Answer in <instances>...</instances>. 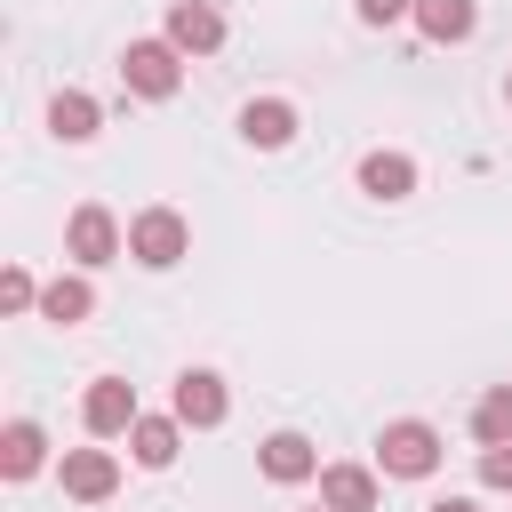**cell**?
I'll return each instance as SVG.
<instances>
[{
  "label": "cell",
  "instance_id": "cell-7",
  "mask_svg": "<svg viewBox=\"0 0 512 512\" xmlns=\"http://www.w3.org/2000/svg\"><path fill=\"white\" fill-rule=\"evenodd\" d=\"M168 40H176L184 56H216V48H224L216 0H168Z\"/></svg>",
  "mask_w": 512,
  "mask_h": 512
},
{
  "label": "cell",
  "instance_id": "cell-10",
  "mask_svg": "<svg viewBox=\"0 0 512 512\" xmlns=\"http://www.w3.org/2000/svg\"><path fill=\"white\" fill-rule=\"evenodd\" d=\"M256 464H264V480L296 488V480H312V472H320V448H312L304 432H272V440L256 448Z\"/></svg>",
  "mask_w": 512,
  "mask_h": 512
},
{
  "label": "cell",
  "instance_id": "cell-17",
  "mask_svg": "<svg viewBox=\"0 0 512 512\" xmlns=\"http://www.w3.org/2000/svg\"><path fill=\"white\" fill-rule=\"evenodd\" d=\"M416 24H424V40H472V24H480V8L472 0H416Z\"/></svg>",
  "mask_w": 512,
  "mask_h": 512
},
{
  "label": "cell",
  "instance_id": "cell-11",
  "mask_svg": "<svg viewBox=\"0 0 512 512\" xmlns=\"http://www.w3.org/2000/svg\"><path fill=\"white\" fill-rule=\"evenodd\" d=\"M320 504L328 512H376V472L368 464H320Z\"/></svg>",
  "mask_w": 512,
  "mask_h": 512
},
{
  "label": "cell",
  "instance_id": "cell-22",
  "mask_svg": "<svg viewBox=\"0 0 512 512\" xmlns=\"http://www.w3.org/2000/svg\"><path fill=\"white\" fill-rule=\"evenodd\" d=\"M432 512H480V504H472V496H440Z\"/></svg>",
  "mask_w": 512,
  "mask_h": 512
},
{
  "label": "cell",
  "instance_id": "cell-13",
  "mask_svg": "<svg viewBox=\"0 0 512 512\" xmlns=\"http://www.w3.org/2000/svg\"><path fill=\"white\" fill-rule=\"evenodd\" d=\"M96 312V288H88V272H56L48 288H40V320H56V328H80Z\"/></svg>",
  "mask_w": 512,
  "mask_h": 512
},
{
  "label": "cell",
  "instance_id": "cell-24",
  "mask_svg": "<svg viewBox=\"0 0 512 512\" xmlns=\"http://www.w3.org/2000/svg\"><path fill=\"white\" fill-rule=\"evenodd\" d=\"M320 512H328V504H320Z\"/></svg>",
  "mask_w": 512,
  "mask_h": 512
},
{
  "label": "cell",
  "instance_id": "cell-2",
  "mask_svg": "<svg viewBox=\"0 0 512 512\" xmlns=\"http://www.w3.org/2000/svg\"><path fill=\"white\" fill-rule=\"evenodd\" d=\"M120 80H128V96H176L184 88V48L176 40H128V56H120Z\"/></svg>",
  "mask_w": 512,
  "mask_h": 512
},
{
  "label": "cell",
  "instance_id": "cell-1",
  "mask_svg": "<svg viewBox=\"0 0 512 512\" xmlns=\"http://www.w3.org/2000/svg\"><path fill=\"white\" fill-rule=\"evenodd\" d=\"M376 472H384V480H424V472H440V432H432L424 416L384 424V440H376Z\"/></svg>",
  "mask_w": 512,
  "mask_h": 512
},
{
  "label": "cell",
  "instance_id": "cell-8",
  "mask_svg": "<svg viewBox=\"0 0 512 512\" xmlns=\"http://www.w3.org/2000/svg\"><path fill=\"white\" fill-rule=\"evenodd\" d=\"M176 448H184V416L168 408V416H136L128 424V456L144 464V472H168L176 464Z\"/></svg>",
  "mask_w": 512,
  "mask_h": 512
},
{
  "label": "cell",
  "instance_id": "cell-14",
  "mask_svg": "<svg viewBox=\"0 0 512 512\" xmlns=\"http://www.w3.org/2000/svg\"><path fill=\"white\" fill-rule=\"evenodd\" d=\"M48 464V432L32 424V416H8V432H0V472L8 480H32Z\"/></svg>",
  "mask_w": 512,
  "mask_h": 512
},
{
  "label": "cell",
  "instance_id": "cell-15",
  "mask_svg": "<svg viewBox=\"0 0 512 512\" xmlns=\"http://www.w3.org/2000/svg\"><path fill=\"white\" fill-rule=\"evenodd\" d=\"M360 192L368 200H408L416 192V160L408 152H368L360 160Z\"/></svg>",
  "mask_w": 512,
  "mask_h": 512
},
{
  "label": "cell",
  "instance_id": "cell-3",
  "mask_svg": "<svg viewBox=\"0 0 512 512\" xmlns=\"http://www.w3.org/2000/svg\"><path fill=\"white\" fill-rule=\"evenodd\" d=\"M128 256H136L144 272H168V264L192 256V224H184L176 208H144V216L128 224Z\"/></svg>",
  "mask_w": 512,
  "mask_h": 512
},
{
  "label": "cell",
  "instance_id": "cell-23",
  "mask_svg": "<svg viewBox=\"0 0 512 512\" xmlns=\"http://www.w3.org/2000/svg\"><path fill=\"white\" fill-rule=\"evenodd\" d=\"M504 104H512V72H504Z\"/></svg>",
  "mask_w": 512,
  "mask_h": 512
},
{
  "label": "cell",
  "instance_id": "cell-19",
  "mask_svg": "<svg viewBox=\"0 0 512 512\" xmlns=\"http://www.w3.org/2000/svg\"><path fill=\"white\" fill-rule=\"evenodd\" d=\"M32 304H40V280H32L24 264H8V272H0V312H32Z\"/></svg>",
  "mask_w": 512,
  "mask_h": 512
},
{
  "label": "cell",
  "instance_id": "cell-16",
  "mask_svg": "<svg viewBox=\"0 0 512 512\" xmlns=\"http://www.w3.org/2000/svg\"><path fill=\"white\" fill-rule=\"evenodd\" d=\"M48 128H56V136H64V144H88V136H96V128H104V104H96V96H88V88H64V96H56V104H48Z\"/></svg>",
  "mask_w": 512,
  "mask_h": 512
},
{
  "label": "cell",
  "instance_id": "cell-21",
  "mask_svg": "<svg viewBox=\"0 0 512 512\" xmlns=\"http://www.w3.org/2000/svg\"><path fill=\"white\" fill-rule=\"evenodd\" d=\"M416 16V0H360V24H400Z\"/></svg>",
  "mask_w": 512,
  "mask_h": 512
},
{
  "label": "cell",
  "instance_id": "cell-18",
  "mask_svg": "<svg viewBox=\"0 0 512 512\" xmlns=\"http://www.w3.org/2000/svg\"><path fill=\"white\" fill-rule=\"evenodd\" d=\"M472 432H480V448L512 440V384H496V392H480V400H472Z\"/></svg>",
  "mask_w": 512,
  "mask_h": 512
},
{
  "label": "cell",
  "instance_id": "cell-5",
  "mask_svg": "<svg viewBox=\"0 0 512 512\" xmlns=\"http://www.w3.org/2000/svg\"><path fill=\"white\" fill-rule=\"evenodd\" d=\"M136 416H144V408H136V392H128L120 376H96V384H88V400H80V424H88L96 440H120Z\"/></svg>",
  "mask_w": 512,
  "mask_h": 512
},
{
  "label": "cell",
  "instance_id": "cell-4",
  "mask_svg": "<svg viewBox=\"0 0 512 512\" xmlns=\"http://www.w3.org/2000/svg\"><path fill=\"white\" fill-rule=\"evenodd\" d=\"M120 248H128V232H120V216H112V208H96V200H88V208H72V224H64V256H72L80 272L112 264Z\"/></svg>",
  "mask_w": 512,
  "mask_h": 512
},
{
  "label": "cell",
  "instance_id": "cell-6",
  "mask_svg": "<svg viewBox=\"0 0 512 512\" xmlns=\"http://www.w3.org/2000/svg\"><path fill=\"white\" fill-rule=\"evenodd\" d=\"M112 488H120L112 448H64V496H72V504H104Z\"/></svg>",
  "mask_w": 512,
  "mask_h": 512
},
{
  "label": "cell",
  "instance_id": "cell-12",
  "mask_svg": "<svg viewBox=\"0 0 512 512\" xmlns=\"http://www.w3.org/2000/svg\"><path fill=\"white\" fill-rule=\"evenodd\" d=\"M240 136H248L256 152H280V144L296 136V104H288V96H256V104L240 112Z\"/></svg>",
  "mask_w": 512,
  "mask_h": 512
},
{
  "label": "cell",
  "instance_id": "cell-9",
  "mask_svg": "<svg viewBox=\"0 0 512 512\" xmlns=\"http://www.w3.org/2000/svg\"><path fill=\"white\" fill-rule=\"evenodd\" d=\"M224 376H208V368H184L176 376V416L192 424V432H208V424H224Z\"/></svg>",
  "mask_w": 512,
  "mask_h": 512
},
{
  "label": "cell",
  "instance_id": "cell-20",
  "mask_svg": "<svg viewBox=\"0 0 512 512\" xmlns=\"http://www.w3.org/2000/svg\"><path fill=\"white\" fill-rule=\"evenodd\" d=\"M480 480H488V488H512V440L480 448Z\"/></svg>",
  "mask_w": 512,
  "mask_h": 512
}]
</instances>
